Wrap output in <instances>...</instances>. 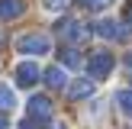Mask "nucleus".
<instances>
[{
	"label": "nucleus",
	"mask_w": 132,
	"mask_h": 129,
	"mask_svg": "<svg viewBox=\"0 0 132 129\" xmlns=\"http://www.w3.org/2000/svg\"><path fill=\"white\" fill-rule=\"evenodd\" d=\"M45 3V10H52V13H61L64 6H68V0H42Z\"/></svg>",
	"instance_id": "obj_13"
},
{
	"label": "nucleus",
	"mask_w": 132,
	"mask_h": 129,
	"mask_svg": "<svg viewBox=\"0 0 132 129\" xmlns=\"http://www.w3.org/2000/svg\"><path fill=\"white\" fill-rule=\"evenodd\" d=\"M94 90H97L94 81H74V84L68 87V97H71V100H84V97H90Z\"/></svg>",
	"instance_id": "obj_8"
},
{
	"label": "nucleus",
	"mask_w": 132,
	"mask_h": 129,
	"mask_svg": "<svg viewBox=\"0 0 132 129\" xmlns=\"http://www.w3.org/2000/svg\"><path fill=\"white\" fill-rule=\"evenodd\" d=\"M29 116L32 119H48L52 116V100L48 97H32L29 100Z\"/></svg>",
	"instance_id": "obj_6"
},
{
	"label": "nucleus",
	"mask_w": 132,
	"mask_h": 129,
	"mask_svg": "<svg viewBox=\"0 0 132 129\" xmlns=\"http://www.w3.org/2000/svg\"><path fill=\"white\" fill-rule=\"evenodd\" d=\"M0 129H10V123H6V119H3V116H0Z\"/></svg>",
	"instance_id": "obj_15"
},
{
	"label": "nucleus",
	"mask_w": 132,
	"mask_h": 129,
	"mask_svg": "<svg viewBox=\"0 0 132 129\" xmlns=\"http://www.w3.org/2000/svg\"><path fill=\"white\" fill-rule=\"evenodd\" d=\"M58 36L64 39V42H81V39H87V26H81L77 19H61L58 23Z\"/></svg>",
	"instance_id": "obj_4"
},
{
	"label": "nucleus",
	"mask_w": 132,
	"mask_h": 129,
	"mask_svg": "<svg viewBox=\"0 0 132 129\" xmlns=\"http://www.w3.org/2000/svg\"><path fill=\"white\" fill-rule=\"evenodd\" d=\"M94 29L100 32L103 39H116V42H126V39L132 36V29H129V26H126V23H116V19H100Z\"/></svg>",
	"instance_id": "obj_3"
},
{
	"label": "nucleus",
	"mask_w": 132,
	"mask_h": 129,
	"mask_svg": "<svg viewBox=\"0 0 132 129\" xmlns=\"http://www.w3.org/2000/svg\"><path fill=\"white\" fill-rule=\"evenodd\" d=\"M55 129H68V126H64V123H58V126H55Z\"/></svg>",
	"instance_id": "obj_16"
},
{
	"label": "nucleus",
	"mask_w": 132,
	"mask_h": 129,
	"mask_svg": "<svg viewBox=\"0 0 132 129\" xmlns=\"http://www.w3.org/2000/svg\"><path fill=\"white\" fill-rule=\"evenodd\" d=\"M42 77V71L36 68L32 61H23V64H16V84L19 87H32V84Z\"/></svg>",
	"instance_id": "obj_5"
},
{
	"label": "nucleus",
	"mask_w": 132,
	"mask_h": 129,
	"mask_svg": "<svg viewBox=\"0 0 132 129\" xmlns=\"http://www.w3.org/2000/svg\"><path fill=\"white\" fill-rule=\"evenodd\" d=\"M16 49L23 52V55H48L52 42H48L45 32H26V36L16 39Z\"/></svg>",
	"instance_id": "obj_1"
},
{
	"label": "nucleus",
	"mask_w": 132,
	"mask_h": 129,
	"mask_svg": "<svg viewBox=\"0 0 132 129\" xmlns=\"http://www.w3.org/2000/svg\"><path fill=\"white\" fill-rule=\"evenodd\" d=\"M129 29H132V10H129Z\"/></svg>",
	"instance_id": "obj_17"
},
{
	"label": "nucleus",
	"mask_w": 132,
	"mask_h": 129,
	"mask_svg": "<svg viewBox=\"0 0 132 129\" xmlns=\"http://www.w3.org/2000/svg\"><path fill=\"white\" fill-rule=\"evenodd\" d=\"M61 64L64 68H81V52L77 49H61Z\"/></svg>",
	"instance_id": "obj_11"
},
{
	"label": "nucleus",
	"mask_w": 132,
	"mask_h": 129,
	"mask_svg": "<svg viewBox=\"0 0 132 129\" xmlns=\"http://www.w3.org/2000/svg\"><path fill=\"white\" fill-rule=\"evenodd\" d=\"M113 71V55H106V52H97V55L87 58V74L94 77V81H103V77Z\"/></svg>",
	"instance_id": "obj_2"
},
{
	"label": "nucleus",
	"mask_w": 132,
	"mask_h": 129,
	"mask_svg": "<svg viewBox=\"0 0 132 129\" xmlns=\"http://www.w3.org/2000/svg\"><path fill=\"white\" fill-rule=\"evenodd\" d=\"M13 107H16V94L10 90V84H0V113H6Z\"/></svg>",
	"instance_id": "obj_10"
},
{
	"label": "nucleus",
	"mask_w": 132,
	"mask_h": 129,
	"mask_svg": "<svg viewBox=\"0 0 132 129\" xmlns=\"http://www.w3.org/2000/svg\"><path fill=\"white\" fill-rule=\"evenodd\" d=\"M26 13V0H0V19H16Z\"/></svg>",
	"instance_id": "obj_7"
},
{
	"label": "nucleus",
	"mask_w": 132,
	"mask_h": 129,
	"mask_svg": "<svg viewBox=\"0 0 132 129\" xmlns=\"http://www.w3.org/2000/svg\"><path fill=\"white\" fill-rule=\"evenodd\" d=\"M116 103L122 107L126 116H132V90H119V94H116Z\"/></svg>",
	"instance_id": "obj_12"
},
{
	"label": "nucleus",
	"mask_w": 132,
	"mask_h": 129,
	"mask_svg": "<svg viewBox=\"0 0 132 129\" xmlns=\"http://www.w3.org/2000/svg\"><path fill=\"white\" fill-rule=\"evenodd\" d=\"M19 129H39V119H36V123H32V119H23V123H19Z\"/></svg>",
	"instance_id": "obj_14"
},
{
	"label": "nucleus",
	"mask_w": 132,
	"mask_h": 129,
	"mask_svg": "<svg viewBox=\"0 0 132 129\" xmlns=\"http://www.w3.org/2000/svg\"><path fill=\"white\" fill-rule=\"evenodd\" d=\"M45 84H48L52 90H61V87H68V74H64L61 68H48L45 71Z\"/></svg>",
	"instance_id": "obj_9"
}]
</instances>
